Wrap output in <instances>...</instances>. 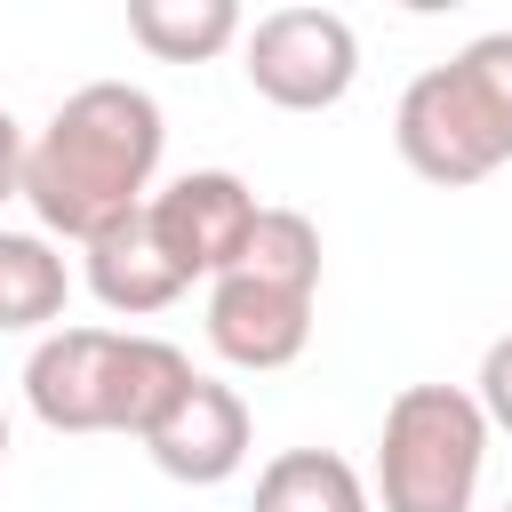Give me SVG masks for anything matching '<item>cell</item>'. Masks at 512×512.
I'll list each match as a JSON object with an SVG mask.
<instances>
[{
  "mask_svg": "<svg viewBox=\"0 0 512 512\" xmlns=\"http://www.w3.org/2000/svg\"><path fill=\"white\" fill-rule=\"evenodd\" d=\"M160 152H168L160 104L136 80H88L32 136V152H24V200H32L40 232L88 248L112 224L144 216Z\"/></svg>",
  "mask_w": 512,
  "mask_h": 512,
  "instance_id": "1",
  "label": "cell"
},
{
  "mask_svg": "<svg viewBox=\"0 0 512 512\" xmlns=\"http://www.w3.org/2000/svg\"><path fill=\"white\" fill-rule=\"evenodd\" d=\"M192 360L144 328H48L24 360V400L48 432H128L144 440L184 392Z\"/></svg>",
  "mask_w": 512,
  "mask_h": 512,
  "instance_id": "2",
  "label": "cell"
},
{
  "mask_svg": "<svg viewBox=\"0 0 512 512\" xmlns=\"http://www.w3.org/2000/svg\"><path fill=\"white\" fill-rule=\"evenodd\" d=\"M392 144L424 184H480L512 160V32H480L400 88Z\"/></svg>",
  "mask_w": 512,
  "mask_h": 512,
  "instance_id": "3",
  "label": "cell"
},
{
  "mask_svg": "<svg viewBox=\"0 0 512 512\" xmlns=\"http://www.w3.org/2000/svg\"><path fill=\"white\" fill-rule=\"evenodd\" d=\"M488 464V416L464 384H400L376 432L384 512H472Z\"/></svg>",
  "mask_w": 512,
  "mask_h": 512,
  "instance_id": "4",
  "label": "cell"
},
{
  "mask_svg": "<svg viewBox=\"0 0 512 512\" xmlns=\"http://www.w3.org/2000/svg\"><path fill=\"white\" fill-rule=\"evenodd\" d=\"M240 72L280 112H328L360 80V32L336 8H272L240 32Z\"/></svg>",
  "mask_w": 512,
  "mask_h": 512,
  "instance_id": "5",
  "label": "cell"
},
{
  "mask_svg": "<svg viewBox=\"0 0 512 512\" xmlns=\"http://www.w3.org/2000/svg\"><path fill=\"white\" fill-rule=\"evenodd\" d=\"M256 216H264V200L232 168H192V176H176L144 200V224H152V240L168 248V264L184 280H224L248 256Z\"/></svg>",
  "mask_w": 512,
  "mask_h": 512,
  "instance_id": "6",
  "label": "cell"
},
{
  "mask_svg": "<svg viewBox=\"0 0 512 512\" xmlns=\"http://www.w3.org/2000/svg\"><path fill=\"white\" fill-rule=\"evenodd\" d=\"M208 344L232 368H256V376L288 368L312 344V288H280V280H256V272L208 280Z\"/></svg>",
  "mask_w": 512,
  "mask_h": 512,
  "instance_id": "7",
  "label": "cell"
},
{
  "mask_svg": "<svg viewBox=\"0 0 512 512\" xmlns=\"http://www.w3.org/2000/svg\"><path fill=\"white\" fill-rule=\"evenodd\" d=\"M144 456H152L168 480H184V488L232 480V472L248 464V400H240L232 384H216V376H192V392L144 432Z\"/></svg>",
  "mask_w": 512,
  "mask_h": 512,
  "instance_id": "8",
  "label": "cell"
},
{
  "mask_svg": "<svg viewBox=\"0 0 512 512\" xmlns=\"http://www.w3.org/2000/svg\"><path fill=\"white\" fill-rule=\"evenodd\" d=\"M184 288H192V280L168 264V248L152 240L144 216H128V224H112L104 240H88V296H96L104 312L144 320V312H168Z\"/></svg>",
  "mask_w": 512,
  "mask_h": 512,
  "instance_id": "9",
  "label": "cell"
},
{
  "mask_svg": "<svg viewBox=\"0 0 512 512\" xmlns=\"http://www.w3.org/2000/svg\"><path fill=\"white\" fill-rule=\"evenodd\" d=\"M248 512H376V496L336 448H280L256 472Z\"/></svg>",
  "mask_w": 512,
  "mask_h": 512,
  "instance_id": "10",
  "label": "cell"
},
{
  "mask_svg": "<svg viewBox=\"0 0 512 512\" xmlns=\"http://www.w3.org/2000/svg\"><path fill=\"white\" fill-rule=\"evenodd\" d=\"M240 8L232 0H128V40L160 64H208L240 40Z\"/></svg>",
  "mask_w": 512,
  "mask_h": 512,
  "instance_id": "11",
  "label": "cell"
},
{
  "mask_svg": "<svg viewBox=\"0 0 512 512\" xmlns=\"http://www.w3.org/2000/svg\"><path fill=\"white\" fill-rule=\"evenodd\" d=\"M64 296H72V272H64L56 240L48 232H0V336L64 320Z\"/></svg>",
  "mask_w": 512,
  "mask_h": 512,
  "instance_id": "12",
  "label": "cell"
},
{
  "mask_svg": "<svg viewBox=\"0 0 512 512\" xmlns=\"http://www.w3.org/2000/svg\"><path fill=\"white\" fill-rule=\"evenodd\" d=\"M232 272H256V280H280V288H312L320 296V224L304 208H264L256 216V240Z\"/></svg>",
  "mask_w": 512,
  "mask_h": 512,
  "instance_id": "13",
  "label": "cell"
},
{
  "mask_svg": "<svg viewBox=\"0 0 512 512\" xmlns=\"http://www.w3.org/2000/svg\"><path fill=\"white\" fill-rule=\"evenodd\" d=\"M472 400L488 416V432H512V336H496L480 352V376H472Z\"/></svg>",
  "mask_w": 512,
  "mask_h": 512,
  "instance_id": "14",
  "label": "cell"
},
{
  "mask_svg": "<svg viewBox=\"0 0 512 512\" xmlns=\"http://www.w3.org/2000/svg\"><path fill=\"white\" fill-rule=\"evenodd\" d=\"M24 152H32V136L0 112V200H16V192H24Z\"/></svg>",
  "mask_w": 512,
  "mask_h": 512,
  "instance_id": "15",
  "label": "cell"
},
{
  "mask_svg": "<svg viewBox=\"0 0 512 512\" xmlns=\"http://www.w3.org/2000/svg\"><path fill=\"white\" fill-rule=\"evenodd\" d=\"M0 464H8V408H0Z\"/></svg>",
  "mask_w": 512,
  "mask_h": 512,
  "instance_id": "16",
  "label": "cell"
},
{
  "mask_svg": "<svg viewBox=\"0 0 512 512\" xmlns=\"http://www.w3.org/2000/svg\"><path fill=\"white\" fill-rule=\"evenodd\" d=\"M496 512H512V504H496Z\"/></svg>",
  "mask_w": 512,
  "mask_h": 512,
  "instance_id": "17",
  "label": "cell"
}]
</instances>
